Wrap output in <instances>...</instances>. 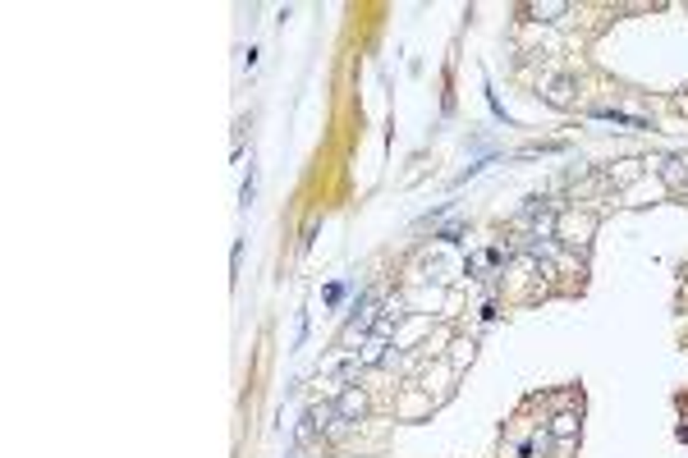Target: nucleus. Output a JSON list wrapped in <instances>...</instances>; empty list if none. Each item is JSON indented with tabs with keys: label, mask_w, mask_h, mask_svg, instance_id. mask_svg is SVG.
I'll use <instances>...</instances> for the list:
<instances>
[{
	"label": "nucleus",
	"mask_w": 688,
	"mask_h": 458,
	"mask_svg": "<svg viewBox=\"0 0 688 458\" xmlns=\"http://www.w3.org/2000/svg\"><path fill=\"white\" fill-rule=\"evenodd\" d=\"M335 413H340V422H344V426L363 422V417H367V394H363L358 385L340 389V399H335Z\"/></svg>",
	"instance_id": "obj_1"
},
{
	"label": "nucleus",
	"mask_w": 688,
	"mask_h": 458,
	"mask_svg": "<svg viewBox=\"0 0 688 458\" xmlns=\"http://www.w3.org/2000/svg\"><path fill=\"white\" fill-rule=\"evenodd\" d=\"M546 101L551 105H574V78H551V83H546Z\"/></svg>",
	"instance_id": "obj_2"
},
{
	"label": "nucleus",
	"mask_w": 688,
	"mask_h": 458,
	"mask_svg": "<svg viewBox=\"0 0 688 458\" xmlns=\"http://www.w3.org/2000/svg\"><path fill=\"white\" fill-rule=\"evenodd\" d=\"M523 14H528V18H546V23H551V18L569 14V5H565V0H537V5H523Z\"/></svg>",
	"instance_id": "obj_3"
},
{
	"label": "nucleus",
	"mask_w": 688,
	"mask_h": 458,
	"mask_svg": "<svg viewBox=\"0 0 688 458\" xmlns=\"http://www.w3.org/2000/svg\"><path fill=\"white\" fill-rule=\"evenodd\" d=\"M551 435H556V440H574V435H578V413L551 417Z\"/></svg>",
	"instance_id": "obj_4"
},
{
	"label": "nucleus",
	"mask_w": 688,
	"mask_h": 458,
	"mask_svg": "<svg viewBox=\"0 0 688 458\" xmlns=\"http://www.w3.org/2000/svg\"><path fill=\"white\" fill-rule=\"evenodd\" d=\"M376 362H385V344H381V339H372V344L363 348V367H376Z\"/></svg>",
	"instance_id": "obj_5"
},
{
	"label": "nucleus",
	"mask_w": 688,
	"mask_h": 458,
	"mask_svg": "<svg viewBox=\"0 0 688 458\" xmlns=\"http://www.w3.org/2000/svg\"><path fill=\"white\" fill-rule=\"evenodd\" d=\"M661 174H665V183H675V188H679V183H684V161H665Z\"/></svg>",
	"instance_id": "obj_6"
},
{
	"label": "nucleus",
	"mask_w": 688,
	"mask_h": 458,
	"mask_svg": "<svg viewBox=\"0 0 688 458\" xmlns=\"http://www.w3.org/2000/svg\"><path fill=\"white\" fill-rule=\"evenodd\" d=\"M468 357H473V344H463V339H459V344H454V367H463Z\"/></svg>",
	"instance_id": "obj_7"
}]
</instances>
